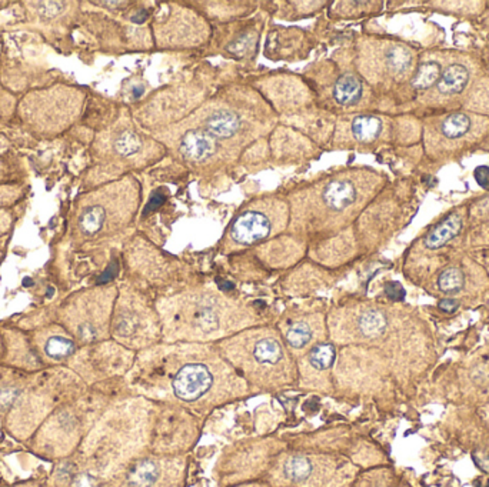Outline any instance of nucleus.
Wrapping results in <instances>:
<instances>
[{"mask_svg": "<svg viewBox=\"0 0 489 487\" xmlns=\"http://www.w3.org/2000/svg\"><path fill=\"white\" fill-rule=\"evenodd\" d=\"M462 227V220L457 213L450 215L445 220L439 223L425 239V246L428 249H441L448 241H451Z\"/></svg>", "mask_w": 489, "mask_h": 487, "instance_id": "9", "label": "nucleus"}, {"mask_svg": "<svg viewBox=\"0 0 489 487\" xmlns=\"http://www.w3.org/2000/svg\"><path fill=\"white\" fill-rule=\"evenodd\" d=\"M108 213L106 209L101 205H93L83 210V213L79 217V226L85 234L93 236L97 232H101L105 222H106Z\"/></svg>", "mask_w": 489, "mask_h": 487, "instance_id": "14", "label": "nucleus"}, {"mask_svg": "<svg viewBox=\"0 0 489 487\" xmlns=\"http://www.w3.org/2000/svg\"><path fill=\"white\" fill-rule=\"evenodd\" d=\"M262 87L279 110H293L311 99L308 87L293 76L269 77Z\"/></svg>", "mask_w": 489, "mask_h": 487, "instance_id": "5", "label": "nucleus"}, {"mask_svg": "<svg viewBox=\"0 0 489 487\" xmlns=\"http://www.w3.org/2000/svg\"><path fill=\"white\" fill-rule=\"evenodd\" d=\"M464 274L457 267H450L445 272L441 273L438 279V286L445 293H455V291L461 290L464 287Z\"/></svg>", "mask_w": 489, "mask_h": 487, "instance_id": "23", "label": "nucleus"}, {"mask_svg": "<svg viewBox=\"0 0 489 487\" xmlns=\"http://www.w3.org/2000/svg\"><path fill=\"white\" fill-rule=\"evenodd\" d=\"M333 358H335L333 348L329 345H321L312 350L309 356V363L316 370H325L332 365Z\"/></svg>", "mask_w": 489, "mask_h": 487, "instance_id": "24", "label": "nucleus"}, {"mask_svg": "<svg viewBox=\"0 0 489 487\" xmlns=\"http://www.w3.org/2000/svg\"><path fill=\"white\" fill-rule=\"evenodd\" d=\"M441 77V66L436 62H426L418 68V72L414 76L412 84L416 89H428L435 84Z\"/></svg>", "mask_w": 489, "mask_h": 487, "instance_id": "17", "label": "nucleus"}, {"mask_svg": "<svg viewBox=\"0 0 489 487\" xmlns=\"http://www.w3.org/2000/svg\"><path fill=\"white\" fill-rule=\"evenodd\" d=\"M190 125L208 133L223 151L226 144L237 143L244 139V129H249L251 122H247L244 115L230 102L216 101L199 113V119H193Z\"/></svg>", "mask_w": 489, "mask_h": 487, "instance_id": "3", "label": "nucleus"}, {"mask_svg": "<svg viewBox=\"0 0 489 487\" xmlns=\"http://www.w3.org/2000/svg\"><path fill=\"white\" fill-rule=\"evenodd\" d=\"M252 355L259 365L275 366L283 359V349L276 337L262 336L256 339Z\"/></svg>", "mask_w": 489, "mask_h": 487, "instance_id": "10", "label": "nucleus"}, {"mask_svg": "<svg viewBox=\"0 0 489 487\" xmlns=\"http://www.w3.org/2000/svg\"><path fill=\"white\" fill-rule=\"evenodd\" d=\"M42 6H43V8H40V9H42V13H43L44 16L54 18V16H56L58 13L62 12L65 4H61V2H46V4H42Z\"/></svg>", "mask_w": 489, "mask_h": 487, "instance_id": "26", "label": "nucleus"}, {"mask_svg": "<svg viewBox=\"0 0 489 487\" xmlns=\"http://www.w3.org/2000/svg\"><path fill=\"white\" fill-rule=\"evenodd\" d=\"M44 350H46L47 356H51L54 359H63V358H68L69 355L73 353L75 345H73L72 340L62 337V336H56V337H51L47 340Z\"/></svg>", "mask_w": 489, "mask_h": 487, "instance_id": "22", "label": "nucleus"}, {"mask_svg": "<svg viewBox=\"0 0 489 487\" xmlns=\"http://www.w3.org/2000/svg\"><path fill=\"white\" fill-rule=\"evenodd\" d=\"M359 176L355 172H338L292 194L295 213L314 216L319 223L339 220L351 212L361 198Z\"/></svg>", "mask_w": 489, "mask_h": 487, "instance_id": "1", "label": "nucleus"}, {"mask_svg": "<svg viewBox=\"0 0 489 487\" xmlns=\"http://www.w3.org/2000/svg\"><path fill=\"white\" fill-rule=\"evenodd\" d=\"M212 384V374L205 366L187 365L179 370L173 380V391L178 398L193 402L202 398Z\"/></svg>", "mask_w": 489, "mask_h": 487, "instance_id": "7", "label": "nucleus"}, {"mask_svg": "<svg viewBox=\"0 0 489 487\" xmlns=\"http://www.w3.org/2000/svg\"><path fill=\"white\" fill-rule=\"evenodd\" d=\"M286 340L287 343L295 349H301L307 346L312 340V329L309 323L304 320L293 323L286 331Z\"/></svg>", "mask_w": 489, "mask_h": 487, "instance_id": "18", "label": "nucleus"}, {"mask_svg": "<svg viewBox=\"0 0 489 487\" xmlns=\"http://www.w3.org/2000/svg\"><path fill=\"white\" fill-rule=\"evenodd\" d=\"M385 62H386V68L389 69L390 73L401 76L409 70V68L412 65V56H411V52L408 51L407 47L400 46V44H394L386 51Z\"/></svg>", "mask_w": 489, "mask_h": 487, "instance_id": "13", "label": "nucleus"}, {"mask_svg": "<svg viewBox=\"0 0 489 487\" xmlns=\"http://www.w3.org/2000/svg\"><path fill=\"white\" fill-rule=\"evenodd\" d=\"M471 127V120L464 113H454L442 122V133L448 139L462 137Z\"/></svg>", "mask_w": 489, "mask_h": 487, "instance_id": "19", "label": "nucleus"}, {"mask_svg": "<svg viewBox=\"0 0 489 487\" xmlns=\"http://www.w3.org/2000/svg\"><path fill=\"white\" fill-rule=\"evenodd\" d=\"M312 472V464L307 457L297 456L292 457L285 464V474L292 481H304L309 477Z\"/></svg>", "mask_w": 489, "mask_h": 487, "instance_id": "21", "label": "nucleus"}, {"mask_svg": "<svg viewBox=\"0 0 489 487\" xmlns=\"http://www.w3.org/2000/svg\"><path fill=\"white\" fill-rule=\"evenodd\" d=\"M182 309L187 310V316L194 327L202 331L218 330L222 324L228 305L221 299L209 295H199L182 302Z\"/></svg>", "mask_w": 489, "mask_h": 487, "instance_id": "6", "label": "nucleus"}, {"mask_svg": "<svg viewBox=\"0 0 489 487\" xmlns=\"http://www.w3.org/2000/svg\"><path fill=\"white\" fill-rule=\"evenodd\" d=\"M349 130L354 140L359 143H369L379 136L382 130V120L371 115H359L351 120Z\"/></svg>", "mask_w": 489, "mask_h": 487, "instance_id": "11", "label": "nucleus"}, {"mask_svg": "<svg viewBox=\"0 0 489 487\" xmlns=\"http://www.w3.org/2000/svg\"><path fill=\"white\" fill-rule=\"evenodd\" d=\"M475 179H476L479 186L488 187L489 186V167H486V166L478 167L475 170Z\"/></svg>", "mask_w": 489, "mask_h": 487, "instance_id": "27", "label": "nucleus"}, {"mask_svg": "<svg viewBox=\"0 0 489 487\" xmlns=\"http://www.w3.org/2000/svg\"><path fill=\"white\" fill-rule=\"evenodd\" d=\"M159 469L152 460L139 462L129 473V484L132 487H149L156 481Z\"/></svg>", "mask_w": 489, "mask_h": 487, "instance_id": "15", "label": "nucleus"}, {"mask_svg": "<svg viewBox=\"0 0 489 487\" xmlns=\"http://www.w3.org/2000/svg\"><path fill=\"white\" fill-rule=\"evenodd\" d=\"M176 149L179 155L193 165H205L222 153L218 143L204 130L187 122V129L178 134Z\"/></svg>", "mask_w": 489, "mask_h": 487, "instance_id": "4", "label": "nucleus"}, {"mask_svg": "<svg viewBox=\"0 0 489 487\" xmlns=\"http://www.w3.org/2000/svg\"><path fill=\"white\" fill-rule=\"evenodd\" d=\"M469 80V73L462 65H451L438 80V90L442 94H457L464 90Z\"/></svg>", "mask_w": 489, "mask_h": 487, "instance_id": "12", "label": "nucleus"}, {"mask_svg": "<svg viewBox=\"0 0 489 487\" xmlns=\"http://www.w3.org/2000/svg\"><path fill=\"white\" fill-rule=\"evenodd\" d=\"M364 94V84L352 73L338 76L332 84V99L338 106L351 108L359 103Z\"/></svg>", "mask_w": 489, "mask_h": 487, "instance_id": "8", "label": "nucleus"}, {"mask_svg": "<svg viewBox=\"0 0 489 487\" xmlns=\"http://www.w3.org/2000/svg\"><path fill=\"white\" fill-rule=\"evenodd\" d=\"M358 329L365 337H376L386 329V317L379 310H366L358 319Z\"/></svg>", "mask_w": 489, "mask_h": 487, "instance_id": "16", "label": "nucleus"}, {"mask_svg": "<svg viewBox=\"0 0 489 487\" xmlns=\"http://www.w3.org/2000/svg\"><path fill=\"white\" fill-rule=\"evenodd\" d=\"M458 306H459L458 302L454 299H444L439 302V309L447 313H454L458 309Z\"/></svg>", "mask_w": 489, "mask_h": 487, "instance_id": "28", "label": "nucleus"}, {"mask_svg": "<svg viewBox=\"0 0 489 487\" xmlns=\"http://www.w3.org/2000/svg\"><path fill=\"white\" fill-rule=\"evenodd\" d=\"M142 149V139L133 132H122L115 140V151L125 158L139 153Z\"/></svg>", "mask_w": 489, "mask_h": 487, "instance_id": "20", "label": "nucleus"}, {"mask_svg": "<svg viewBox=\"0 0 489 487\" xmlns=\"http://www.w3.org/2000/svg\"><path fill=\"white\" fill-rule=\"evenodd\" d=\"M386 295L392 301H402L405 298V290L400 283L390 282L386 284Z\"/></svg>", "mask_w": 489, "mask_h": 487, "instance_id": "25", "label": "nucleus"}, {"mask_svg": "<svg viewBox=\"0 0 489 487\" xmlns=\"http://www.w3.org/2000/svg\"><path fill=\"white\" fill-rule=\"evenodd\" d=\"M287 217L289 206L282 199L268 198L252 202L233 220L228 234L229 240L240 246L254 245L285 229Z\"/></svg>", "mask_w": 489, "mask_h": 487, "instance_id": "2", "label": "nucleus"}]
</instances>
